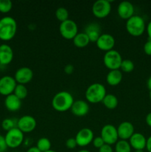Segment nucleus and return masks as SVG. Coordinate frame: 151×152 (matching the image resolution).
I'll return each mask as SVG.
<instances>
[{
    "mask_svg": "<svg viewBox=\"0 0 151 152\" xmlns=\"http://www.w3.org/2000/svg\"><path fill=\"white\" fill-rule=\"evenodd\" d=\"M74 102L73 96L65 91L58 92L52 99V107L59 112H65L71 108Z\"/></svg>",
    "mask_w": 151,
    "mask_h": 152,
    "instance_id": "nucleus-1",
    "label": "nucleus"
},
{
    "mask_svg": "<svg viewBox=\"0 0 151 152\" xmlns=\"http://www.w3.org/2000/svg\"><path fill=\"white\" fill-rule=\"evenodd\" d=\"M17 22L11 16H4L0 19V39L11 40L16 36Z\"/></svg>",
    "mask_w": 151,
    "mask_h": 152,
    "instance_id": "nucleus-2",
    "label": "nucleus"
},
{
    "mask_svg": "<svg viewBox=\"0 0 151 152\" xmlns=\"http://www.w3.org/2000/svg\"><path fill=\"white\" fill-rule=\"evenodd\" d=\"M107 94L105 86L101 83H95L90 85L85 91V98L87 102L96 104L102 102Z\"/></svg>",
    "mask_w": 151,
    "mask_h": 152,
    "instance_id": "nucleus-3",
    "label": "nucleus"
},
{
    "mask_svg": "<svg viewBox=\"0 0 151 152\" xmlns=\"http://www.w3.org/2000/svg\"><path fill=\"white\" fill-rule=\"evenodd\" d=\"M125 28L130 35L138 37L144 34L146 30V25L142 16L139 15H134L127 19L126 22Z\"/></svg>",
    "mask_w": 151,
    "mask_h": 152,
    "instance_id": "nucleus-4",
    "label": "nucleus"
},
{
    "mask_svg": "<svg viewBox=\"0 0 151 152\" xmlns=\"http://www.w3.org/2000/svg\"><path fill=\"white\" fill-rule=\"evenodd\" d=\"M122 60L121 55L119 52L115 50H111L106 52L104 55V65L106 68L110 69V71L119 69Z\"/></svg>",
    "mask_w": 151,
    "mask_h": 152,
    "instance_id": "nucleus-5",
    "label": "nucleus"
},
{
    "mask_svg": "<svg viewBox=\"0 0 151 152\" xmlns=\"http://www.w3.org/2000/svg\"><path fill=\"white\" fill-rule=\"evenodd\" d=\"M4 139L8 148H18L23 143L24 133L21 132L17 127H16L7 132L4 136Z\"/></svg>",
    "mask_w": 151,
    "mask_h": 152,
    "instance_id": "nucleus-6",
    "label": "nucleus"
},
{
    "mask_svg": "<svg viewBox=\"0 0 151 152\" xmlns=\"http://www.w3.org/2000/svg\"><path fill=\"white\" fill-rule=\"evenodd\" d=\"M59 33L65 39H73L78 34L77 24L72 19H68L59 25Z\"/></svg>",
    "mask_w": 151,
    "mask_h": 152,
    "instance_id": "nucleus-7",
    "label": "nucleus"
},
{
    "mask_svg": "<svg viewBox=\"0 0 151 152\" xmlns=\"http://www.w3.org/2000/svg\"><path fill=\"white\" fill-rule=\"evenodd\" d=\"M112 6L108 0H97L92 6V13L99 19L107 17L110 13Z\"/></svg>",
    "mask_w": 151,
    "mask_h": 152,
    "instance_id": "nucleus-8",
    "label": "nucleus"
},
{
    "mask_svg": "<svg viewBox=\"0 0 151 152\" xmlns=\"http://www.w3.org/2000/svg\"><path fill=\"white\" fill-rule=\"evenodd\" d=\"M100 136L103 139L105 143L110 145H114L118 140L117 128L111 124H107L102 127Z\"/></svg>",
    "mask_w": 151,
    "mask_h": 152,
    "instance_id": "nucleus-9",
    "label": "nucleus"
},
{
    "mask_svg": "<svg viewBox=\"0 0 151 152\" xmlns=\"http://www.w3.org/2000/svg\"><path fill=\"white\" fill-rule=\"evenodd\" d=\"M75 139L78 146L86 147L92 143L94 139V134L90 129L83 128L77 132Z\"/></svg>",
    "mask_w": 151,
    "mask_h": 152,
    "instance_id": "nucleus-10",
    "label": "nucleus"
},
{
    "mask_svg": "<svg viewBox=\"0 0 151 152\" xmlns=\"http://www.w3.org/2000/svg\"><path fill=\"white\" fill-rule=\"evenodd\" d=\"M36 125V120L33 117L30 115H25L18 120L16 127L24 134L30 133L35 130Z\"/></svg>",
    "mask_w": 151,
    "mask_h": 152,
    "instance_id": "nucleus-11",
    "label": "nucleus"
},
{
    "mask_svg": "<svg viewBox=\"0 0 151 152\" xmlns=\"http://www.w3.org/2000/svg\"><path fill=\"white\" fill-rule=\"evenodd\" d=\"M17 83L14 77L6 75L0 78V94L3 96H8L13 94Z\"/></svg>",
    "mask_w": 151,
    "mask_h": 152,
    "instance_id": "nucleus-12",
    "label": "nucleus"
},
{
    "mask_svg": "<svg viewBox=\"0 0 151 152\" xmlns=\"http://www.w3.org/2000/svg\"><path fill=\"white\" fill-rule=\"evenodd\" d=\"M115 41L113 36L110 34H102L96 42V45L98 48L103 51L107 52L113 50Z\"/></svg>",
    "mask_w": 151,
    "mask_h": 152,
    "instance_id": "nucleus-13",
    "label": "nucleus"
},
{
    "mask_svg": "<svg viewBox=\"0 0 151 152\" xmlns=\"http://www.w3.org/2000/svg\"><path fill=\"white\" fill-rule=\"evenodd\" d=\"M33 71L28 67H22L16 71L14 79L17 84L26 85L32 80Z\"/></svg>",
    "mask_w": 151,
    "mask_h": 152,
    "instance_id": "nucleus-14",
    "label": "nucleus"
},
{
    "mask_svg": "<svg viewBox=\"0 0 151 152\" xmlns=\"http://www.w3.org/2000/svg\"><path fill=\"white\" fill-rule=\"evenodd\" d=\"M134 6L128 1H123L118 4L117 8V13L121 19L127 20L134 16Z\"/></svg>",
    "mask_w": 151,
    "mask_h": 152,
    "instance_id": "nucleus-15",
    "label": "nucleus"
},
{
    "mask_svg": "<svg viewBox=\"0 0 151 152\" xmlns=\"http://www.w3.org/2000/svg\"><path fill=\"white\" fill-rule=\"evenodd\" d=\"M117 132H118V139L127 140L135 133L134 126L130 122H122L118 125L117 128Z\"/></svg>",
    "mask_w": 151,
    "mask_h": 152,
    "instance_id": "nucleus-16",
    "label": "nucleus"
},
{
    "mask_svg": "<svg viewBox=\"0 0 151 152\" xmlns=\"http://www.w3.org/2000/svg\"><path fill=\"white\" fill-rule=\"evenodd\" d=\"M70 110L73 115L76 117H84L88 114L90 107L86 101L78 99V100L74 101Z\"/></svg>",
    "mask_w": 151,
    "mask_h": 152,
    "instance_id": "nucleus-17",
    "label": "nucleus"
},
{
    "mask_svg": "<svg viewBox=\"0 0 151 152\" xmlns=\"http://www.w3.org/2000/svg\"><path fill=\"white\" fill-rule=\"evenodd\" d=\"M13 59V50L10 45L1 44L0 45V65H7Z\"/></svg>",
    "mask_w": 151,
    "mask_h": 152,
    "instance_id": "nucleus-18",
    "label": "nucleus"
},
{
    "mask_svg": "<svg viewBox=\"0 0 151 152\" xmlns=\"http://www.w3.org/2000/svg\"><path fill=\"white\" fill-rule=\"evenodd\" d=\"M129 143L135 150H144L146 148L147 139L142 134L135 132L129 139Z\"/></svg>",
    "mask_w": 151,
    "mask_h": 152,
    "instance_id": "nucleus-19",
    "label": "nucleus"
},
{
    "mask_svg": "<svg viewBox=\"0 0 151 152\" xmlns=\"http://www.w3.org/2000/svg\"><path fill=\"white\" fill-rule=\"evenodd\" d=\"M4 106L10 111H19L22 106V100L13 94L8 95L4 99Z\"/></svg>",
    "mask_w": 151,
    "mask_h": 152,
    "instance_id": "nucleus-20",
    "label": "nucleus"
},
{
    "mask_svg": "<svg viewBox=\"0 0 151 152\" xmlns=\"http://www.w3.org/2000/svg\"><path fill=\"white\" fill-rule=\"evenodd\" d=\"M84 33L87 35L90 42H96L101 36V28L98 24L90 23L86 27Z\"/></svg>",
    "mask_w": 151,
    "mask_h": 152,
    "instance_id": "nucleus-21",
    "label": "nucleus"
},
{
    "mask_svg": "<svg viewBox=\"0 0 151 152\" xmlns=\"http://www.w3.org/2000/svg\"><path fill=\"white\" fill-rule=\"evenodd\" d=\"M123 79V74L119 69L112 70L107 74L106 81L109 86H116L121 83Z\"/></svg>",
    "mask_w": 151,
    "mask_h": 152,
    "instance_id": "nucleus-22",
    "label": "nucleus"
},
{
    "mask_svg": "<svg viewBox=\"0 0 151 152\" xmlns=\"http://www.w3.org/2000/svg\"><path fill=\"white\" fill-rule=\"evenodd\" d=\"M73 42L76 47L82 48L88 45L90 42L87 34L84 32H82L77 34V35L73 39Z\"/></svg>",
    "mask_w": 151,
    "mask_h": 152,
    "instance_id": "nucleus-23",
    "label": "nucleus"
},
{
    "mask_svg": "<svg viewBox=\"0 0 151 152\" xmlns=\"http://www.w3.org/2000/svg\"><path fill=\"white\" fill-rule=\"evenodd\" d=\"M102 102L107 108L110 110H113L118 106V99L115 95L113 94H107Z\"/></svg>",
    "mask_w": 151,
    "mask_h": 152,
    "instance_id": "nucleus-24",
    "label": "nucleus"
},
{
    "mask_svg": "<svg viewBox=\"0 0 151 152\" xmlns=\"http://www.w3.org/2000/svg\"><path fill=\"white\" fill-rule=\"evenodd\" d=\"M36 147L41 152H46L51 150V142L46 137H41L38 140Z\"/></svg>",
    "mask_w": 151,
    "mask_h": 152,
    "instance_id": "nucleus-25",
    "label": "nucleus"
},
{
    "mask_svg": "<svg viewBox=\"0 0 151 152\" xmlns=\"http://www.w3.org/2000/svg\"><path fill=\"white\" fill-rule=\"evenodd\" d=\"M131 146L127 140H119L115 144V152H131Z\"/></svg>",
    "mask_w": 151,
    "mask_h": 152,
    "instance_id": "nucleus-26",
    "label": "nucleus"
},
{
    "mask_svg": "<svg viewBox=\"0 0 151 152\" xmlns=\"http://www.w3.org/2000/svg\"><path fill=\"white\" fill-rule=\"evenodd\" d=\"M13 94L16 95L19 99H20L21 100L25 99V98L28 96V91L27 88L26 86L25 85H21V84H17L16 85V88H15V90L13 91Z\"/></svg>",
    "mask_w": 151,
    "mask_h": 152,
    "instance_id": "nucleus-27",
    "label": "nucleus"
},
{
    "mask_svg": "<svg viewBox=\"0 0 151 152\" xmlns=\"http://www.w3.org/2000/svg\"><path fill=\"white\" fill-rule=\"evenodd\" d=\"M55 16L57 20L60 22H63L69 19V12L65 7H60L56 9L55 12Z\"/></svg>",
    "mask_w": 151,
    "mask_h": 152,
    "instance_id": "nucleus-28",
    "label": "nucleus"
},
{
    "mask_svg": "<svg viewBox=\"0 0 151 152\" xmlns=\"http://www.w3.org/2000/svg\"><path fill=\"white\" fill-rule=\"evenodd\" d=\"M135 65L134 62L130 59H123L121 62V66H120L119 69H121V72L124 73H130L134 70Z\"/></svg>",
    "mask_w": 151,
    "mask_h": 152,
    "instance_id": "nucleus-29",
    "label": "nucleus"
},
{
    "mask_svg": "<svg viewBox=\"0 0 151 152\" xmlns=\"http://www.w3.org/2000/svg\"><path fill=\"white\" fill-rule=\"evenodd\" d=\"M16 125L17 126V122L16 123L14 120L10 118H6L3 120L2 122H1V127L6 132H8V131L16 128Z\"/></svg>",
    "mask_w": 151,
    "mask_h": 152,
    "instance_id": "nucleus-30",
    "label": "nucleus"
},
{
    "mask_svg": "<svg viewBox=\"0 0 151 152\" xmlns=\"http://www.w3.org/2000/svg\"><path fill=\"white\" fill-rule=\"evenodd\" d=\"M13 7V3L10 0H0V12L2 13H7L11 10Z\"/></svg>",
    "mask_w": 151,
    "mask_h": 152,
    "instance_id": "nucleus-31",
    "label": "nucleus"
},
{
    "mask_svg": "<svg viewBox=\"0 0 151 152\" xmlns=\"http://www.w3.org/2000/svg\"><path fill=\"white\" fill-rule=\"evenodd\" d=\"M92 143H93V146H94L95 148H98V149H99L101 147L103 146V145L105 144V142H104L103 139H102V137L101 136L100 137H94V139H93Z\"/></svg>",
    "mask_w": 151,
    "mask_h": 152,
    "instance_id": "nucleus-32",
    "label": "nucleus"
},
{
    "mask_svg": "<svg viewBox=\"0 0 151 152\" xmlns=\"http://www.w3.org/2000/svg\"><path fill=\"white\" fill-rule=\"evenodd\" d=\"M65 145H66L68 149H74V148H76V147L77 146V143L75 138L71 137L67 140L66 142H65Z\"/></svg>",
    "mask_w": 151,
    "mask_h": 152,
    "instance_id": "nucleus-33",
    "label": "nucleus"
},
{
    "mask_svg": "<svg viewBox=\"0 0 151 152\" xmlns=\"http://www.w3.org/2000/svg\"><path fill=\"white\" fill-rule=\"evenodd\" d=\"M144 52L147 56H151V39H148L147 41L144 45Z\"/></svg>",
    "mask_w": 151,
    "mask_h": 152,
    "instance_id": "nucleus-34",
    "label": "nucleus"
},
{
    "mask_svg": "<svg viewBox=\"0 0 151 152\" xmlns=\"http://www.w3.org/2000/svg\"><path fill=\"white\" fill-rule=\"evenodd\" d=\"M7 145L6 143L4 137L0 135V152H5L7 149Z\"/></svg>",
    "mask_w": 151,
    "mask_h": 152,
    "instance_id": "nucleus-35",
    "label": "nucleus"
},
{
    "mask_svg": "<svg viewBox=\"0 0 151 152\" xmlns=\"http://www.w3.org/2000/svg\"><path fill=\"white\" fill-rule=\"evenodd\" d=\"M74 70H75V68L71 64H68V65H65V67L64 68V71L67 74H72L73 73Z\"/></svg>",
    "mask_w": 151,
    "mask_h": 152,
    "instance_id": "nucleus-36",
    "label": "nucleus"
},
{
    "mask_svg": "<svg viewBox=\"0 0 151 152\" xmlns=\"http://www.w3.org/2000/svg\"><path fill=\"white\" fill-rule=\"evenodd\" d=\"M99 152H113V149L111 145L105 144L103 146H102L99 148Z\"/></svg>",
    "mask_w": 151,
    "mask_h": 152,
    "instance_id": "nucleus-37",
    "label": "nucleus"
},
{
    "mask_svg": "<svg viewBox=\"0 0 151 152\" xmlns=\"http://www.w3.org/2000/svg\"><path fill=\"white\" fill-rule=\"evenodd\" d=\"M146 31L148 36V38H149V39H151V21H150L149 23L147 25Z\"/></svg>",
    "mask_w": 151,
    "mask_h": 152,
    "instance_id": "nucleus-38",
    "label": "nucleus"
},
{
    "mask_svg": "<svg viewBox=\"0 0 151 152\" xmlns=\"http://www.w3.org/2000/svg\"><path fill=\"white\" fill-rule=\"evenodd\" d=\"M148 152H151V136L147 139V143H146V148Z\"/></svg>",
    "mask_w": 151,
    "mask_h": 152,
    "instance_id": "nucleus-39",
    "label": "nucleus"
},
{
    "mask_svg": "<svg viewBox=\"0 0 151 152\" xmlns=\"http://www.w3.org/2000/svg\"><path fill=\"white\" fill-rule=\"evenodd\" d=\"M145 121H146L147 125L149 127L151 128V112L148 113L146 116V118H145Z\"/></svg>",
    "mask_w": 151,
    "mask_h": 152,
    "instance_id": "nucleus-40",
    "label": "nucleus"
},
{
    "mask_svg": "<svg viewBox=\"0 0 151 152\" xmlns=\"http://www.w3.org/2000/svg\"><path fill=\"white\" fill-rule=\"evenodd\" d=\"M26 152H41L36 146H32L28 148Z\"/></svg>",
    "mask_w": 151,
    "mask_h": 152,
    "instance_id": "nucleus-41",
    "label": "nucleus"
},
{
    "mask_svg": "<svg viewBox=\"0 0 151 152\" xmlns=\"http://www.w3.org/2000/svg\"><path fill=\"white\" fill-rule=\"evenodd\" d=\"M147 86L148 89L150 91H151V76L148 78L147 82Z\"/></svg>",
    "mask_w": 151,
    "mask_h": 152,
    "instance_id": "nucleus-42",
    "label": "nucleus"
},
{
    "mask_svg": "<svg viewBox=\"0 0 151 152\" xmlns=\"http://www.w3.org/2000/svg\"><path fill=\"white\" fill-rule=\"evenodd\" d=\"M77 152H90V151H88V150H86V149H81V150H79Z\"/></svg>",
    "mask_w": 151,
    "mask_h": 152,
    "instance_id": "nucleus-43",
    "label": "nucleus"
},
{
    "mask_svg": "<svg viewBox=\"0 0 151 152\" xmlns=\"http://www.w3.org/2000/svg\"><path fill=\"white\" fill-rule=\"evenodd\" d=\"M135 152H144L143 150H135Z\"/></svg>",
    "mask_w": 151,
    "mask_h": 152,
    "instance_id": "nucleus-44",
    "label": "nucleus"
},
{
    "mask_svg": "<svg viewBox=\"0 0 151 152\" xmlns=\"http://www.w3.org/2000/svg\"><path fill=\"white\" fill-rule=\"evenodd\" d=\"M149 97H150V99L151 100V91H150L149 92Z\"/></svg>",
    "mask_w": 151,
    "mask_h": 152,
    "instance_id": "nucleus-45",
    "label": "nucleus"
},
{
    "mask_svg": "<svg viewBox=\"0 0 151 152\" xmlns=\"http://www.w3.org/2000/svg\"><path fill=\"white\" fill-rule=\"evenodd\" d=\"M46 152H57V151H54V150H50V151H46Z\"/></svg>",
    "mask_w": 151,
    "mask_h": 152,
    "instance_id": "nucleus-46",
    "label": "nucleus"
}]
</instances>
